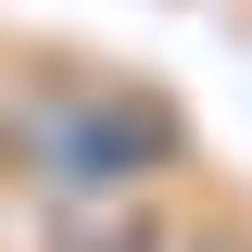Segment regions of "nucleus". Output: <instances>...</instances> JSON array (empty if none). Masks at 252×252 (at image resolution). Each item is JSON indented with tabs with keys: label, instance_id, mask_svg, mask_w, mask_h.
Returning <instances> with one entry per match:
<instances>
[{
	"label": "nucleus",
	"instance_id": "1",
	"mask_svg": "<svg viewBox=\"0 0 252 252\" xmlns=\"http://www.w3.org/2000/svg\"><path fill=\"white\" fill-rule=\"evenodd\" d=\"M164 152H177V126L139 89H101V101H76V114L51 126V177L63 189H126V177H152Z\"/></svg>",
	"mask_w": 252,
	"mask_h": 252
}]
</instances>
